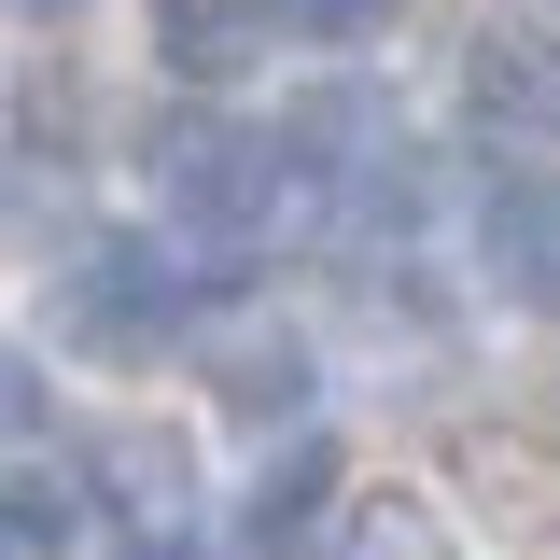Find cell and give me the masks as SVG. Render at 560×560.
I'll list each match as a JSON object with an SVG mask.
<instances>
[{
  "instance_id": "cell-13",
  "label": "cell",
  "mask_w": 560,
  "mask_h": 560,
  "mask_svg": "<svg viewBox=\"0 0 560 560\" xmlns=\"http://www.w3.org/2000/svg\"><path fill=\"white\" fill-rule=\"evenodd\" d=\"M127 560H197V547H183V533H127Z\"/></svg>"
},
{
  "instance_id": "cell-1",
  "label": "cell",
  "mask_w": 560,
  "mask_h": 560,
  "mask_svg": "<svg viewBox=\"0 0 560 560\" xmlns=\"http://www.w3.org/2000/svg\"><path fill=\"white\" fill-rule=\"evenodd\" d=\"M183 323H197V280H183L168 238H84L57 280V337L98 350V364H154Z\"/></svg>"
},
{
  "instance_id": "cell-12",
  "label": "cell",
  "mask_w": 560,
  "mask_h": 560,
  "mask_svg": "<svg viewBox=\"0 0 560 560\" xmlns=\"http://www.w3.org/2000/svg\"><path fill=\"white\" fill-rule=\"evenodd\" d=\"M14 434H43V364H28V350H0V448H14Z\"/></svg>"
},
{
  "instance_id": "cell-2",
  "label": "cell",
  "mask_w": 560,
  "mask_h": 560,
  "mask_svg": "<svg viewBox=\"0 0 560 560\" xmlns=\"http://www.w3.org/2000/svg\"><path fill=\"white\" fill-rule=\"evenodd\" d=\"M154 183L183 224H224V238H253L267 210H294V168H280L267 127H224V113H168L154 127Z\"/></svg>"
},
{
  "instance_id": "cell-9",
  "label": "cell",
  "mask_w": 560,
  "mask_h": 560,
  "mask_svg": "<svg viewBox=\"0 0 560 560\" xmlns=\"http://www.w3.org/2000/svg\"><path fill=\"white\" fill-rule=\"evenodd\" d=\"M210 364H224V407H253V420L308 407V350H294V337H224Z\"/></svg>"
},
{
  "instance_id": "cell-5",
  "label": "cell",
  "mask_w": 560,
  "mask_h": 560,
  "mask_svg": "<svg viewBox=\"0 0 560 560\" xmlns=\"http://www.w3.org/2000/svg\"><path fill=\"white\" fill-rule=\"evenodd\" d=\"M477 113L518 140H560V43L547 28H477Z\"/></svg>"
},
{
  "instance_id": "cell-8",
  "label": "cell",
  "mask_w": 560,
  "mask_h": 560,
  "mask_svg": "<svg viewBox=\"0 0 560 560\" xmlns=\"http://www.w3.org/2000/svg\"><path fill=\"white\" fill-rule=\"evenodd\" d=\"M337 560H463V547H448V518H434L420 490H378V504L337 518Z\"/></svg>"
},
{
  "instance_id": "cell-11",
  "label": "cell",
  "mask_w": 560,
  "mask_h": 560,
  "mask_svg": "<svg viewBox=\"0 0 560 560\" xmlns=\"http://www.w3.org/2000/svg\"><path fill=\"white\" fill-rule=\"evenodd\" d=\"M267 28H294V43H378L393 28V0H253Z\"/></svg>"
},
{
  "instance_id": "cell-14",
  "label": "cell",
  "mask_w": 560,
  "mask_h": 560,
  "mask_svg": "<svg viewBox=\"0 0 560 560\" xmlns=\"http://www.w3.org/2000/svg\"><path fill=\"white\" fill-rule=\"evenodd\" d=\"M14 14H84V0H14Z\"/></svg>"
},
{
  "instance_id": "cell-3",
  "label": "cell",
  "mask_w": 560,
  "mask_h": 560,
  "mask_svg": "<svg viewBox=\"0 0 560 560\" xmlns=\"http://www.w3.org/2000/svg\"><path fill=\"white\" fill-rule=\"evenodd\" d=\"M84 490H98L127 533H183V504H197V434H168V420H113L98 463H84Z\"/></svg>"
},
{
  "instance_id": "cell-4",
  "label": "cell",
  "mask_w": 560,
  "mask_h": 560,
  "mask_svg": "<svg viewBox=\"0 0 560 560\" xmlns=\"http://www.w3.org/2000/svg\"><path fill=\"white\" fill-rule=\"evenodd\" d=\"M490 280L533 294V308H560V168H518L490 197Z\"/></svg>"
},
{
  "instance_id": "cell-7",
  "label": "cell",
  "mask_w": 560,
  "mask_h": 560,
  "mask_svg": "<svg viewBox=\"0 0 560 560\" xmlns=\"http://www.w3.org/2000/svg\"><path fill=\"white\" fill-rule=\"evenodd\" d=\"M253 43H267V14H253V0H154V57L183 70V84H238Z\"/></svg>"
},
{
  "instance_id": "cell-10",
  "label": "cell",
  "mask_w": 560,
  "mask_h": 560,
  "mask_svg": "<svg viewBox=\"0 0 560 560\" xmlns=\"http://www.w3.org/2000/svg\"><path fill=\"white\" fill-rule=\"evenodd\" d=\"M0 560H70V490L57 477H0Z\"/></svg>"
},
{
  "instance_id": "cell-6",
  "label": "cell",
  "mask_w": 560,
  "mask_h": 560,
  "mask_svg": "<svg viewBox=\"0 0 560 560\" xmlns=\"http://www.w3.org/2000/svg\"><path fill=\"white\" fill-rule=\"evenodd\" d=\"M337 518V448L323 434H294L267 463V490H253V560H308V533Z\"/></svg>"
}]
</instances>
